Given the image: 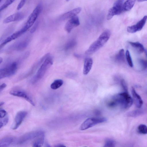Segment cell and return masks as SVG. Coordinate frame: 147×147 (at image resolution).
<instances>
[{"mask_svg": "<svg viewBox=\"0 0 147 147\" xmlns=\"http://www.w3.org/2000/svg\"><path fill=\"white\" fill-rule=\"evenodd\" d=\"M129 43L138 53H142L144 51L143 45L138 42H129Z\"/></svg>", "mask_w": 147, "mask_h": 147, "instance_id": "17", "label": "cell"}, {"mask_svg": "<svg viewBox=\"0 0 147 147\" xmlns=\"http://www.w3.org/2000/svg\"><path fill=\"white\" fill-rule=\"evenodd\" d=\"M144 113V111L142 109H138L128 112L127 115L129 117H136L143 115Z\"/></svg>", "mask_w": 147, "mask_h": 147, "instance_id": "19", "label": "cell"}, {"mask_svg": "<svg viewBox=\"0 0 147 147\" xmlns=\"http://www.w3.org/2000/svg\"><path fill=\"white\" fill-rule=\"evenodd\" d=\"M120 84L124 92H128L127 87L125 80L123 79H121L120 81Z\"/></svg>", "mask_w": 147, "mask_h": 147, "instance_id": "33", "label": "cell"}, {"mask_svg": "<svg viewBox=\"0 0 147 147\" xmlns=\"http://www.w3.org/2000/svg\"><path fill=\"white\" fill-rule=\"evenodd\" d=\"M81 9L80 7L75 8L62 15L59 19L61 20H64L76 16L80 12Z\"/></svg>", "mask_w": 147, "mask_h": 147, "instance_id": "10", "label": "cell"}, {"mask_svg": "<svg viewBox=\"0 0 147 147\" xmlns=\"http://www.w3.org/2000/svg\"><path fill=\"white\" fill-rule=\"evenodd\" d=\"M115 145V141L111 138H107L105 141L104 147H114Z\"/></svg>", "mask_w": 147, "mask_h": 147, "instance_id": "27", "label": "cell"}, {"mask_svg": "<svg viewBox=\"0 0 147 147\" xmlns=\"http://www.w3.org/2000/svg\"><path fill=\"white\" fill-rule=\"evenodd\" d=\"M55 146V147H65V146L62 144H57Z\"/></svg>", "mask_w": 147, "mask_h": 147, "instance_id": "39", "label": "cell"}, {"mask_svg": "<svg viewBox=\"0 0 147 147\" xmlns=\"http://www.w3.org/2000/svg\"><path fill=\"white\" fill-rule=\"evenodd\" d=\"M8 119L7 118H6L0 120V129L6 124L8 122Z\"/></svg>", "mask_w": 147, "mask_h": 147, "instance_id": "34", "label": "cell"}, {"mask_svg": "<svg viewBox=\"0 0 147 147\" xmlns=\"http://www.w3.org/2000/svg\"><path fill=\"white\" fill-rule=\"evenodd\" d=\"M45 133L43 131L34 140L33 144V147H40L43 144Z\"/></svg>", "mask_w": 147, "mask_h": 147, "instance_id": "14", "label": "cell"}, {"mask_svg": "<svg viewBox=\"0 0 147 147\" xmlns=\"http://www.w3.org/2000/svg\"><path fill=\"white\" fill-rule=\"evenodd\" d=\"M146 1L147 0H138V1L139 2H142Z\"/></svg>", "mask_w": 147, "mask_h": 147, "instance_id": "42", "label": "cell"}, {"mask_svg": "<svg viewBox=\"0 0 147 147\" xmlns=\"http://www.w3.org/2000/svg\"><path fill=\"white\" fill-rule=\"evenodd\" d=\"M4 104L3 102H0V107L3 105Z\"/></svg>", "mask_w": 147, "mask_h": 147, "instance_id": "41", "label": "cell"}, {"mask_svg": "<svg viewBox=\"0 0 147 147\" xmlns=\"http://www.w3.org/2000/svg\"><path fill=\"white\" fill-rule=\"evenodd\" d=\"M63 83V81L61 79H56L51 84L50 87L52 89L56 90L61 86Z\"/></svg>", "mask_w": 147, "mask_h": 147, "instance_id": "21", "label": "cell"}, {"mask_svg": "<svg viewBox=\"0 0 147 147\" xmlns=\"http://www.w3.org/2000/svg\"><path fill=\"white\" fill-rule=\"evenodd\" d=\"M139 63L142 69L144 70L146 68L147 62L145 60L140 59L139 60Z\"/></svg>", "mask_w": 147, "mask_h": 147, "instance_id": "32", "label": "cell"}, {"mask_svg": "<svg viewBox=\"0 0 147 147\" xmlns=\"http://www.w3.org/2000/svg\"><path fill=\"white\" fill-rule=\"evenodd\" d=\"M53 63V59L51 57H48L45 59L37 73L33 78L32 82L35 83L41 79L45 75L47 70Z\"/></svg>", "mask_w": 147, "mask_h": 147, "instance_id": "3", "label": "cell"}, {"mask_svg": "<svg viewBox=\"0 0 147 147\" xmlns=\"http://www.w3.org/2000/svg\"><path fill=\"white\" fill-rule=\"evenodd\" d=\"M127 31L128 32L131 33H134L138 31L135 24L128 26L127 28Z\"/></svg>", "mask_w": 147, "mask_h": 147, "instance_id": "31", "label": "cell"}, {"mask_svg": "<svg viewBox=\"0 0 147 147\" xmlns=\"http://www.w3.org/2000/svg\"><path fill=\"white\" fill-rule=\"evenodd\" d=\"M28 44V40H25L19 42L14 47V50L21 51L27 47Z\"/></svg>", "mask_w": 147, "mask_h": 147, "instance_id": "18", "label": "cell"}, {"mask_svg": "<svg viewBox=\"0 0 147 147\" xmlns=\"http://www.w3.org/2000/svg\"><path fill=\"white\" fill-rule=\"evenodd\" d=\"M136 0H127L123 5L124 10L129 11L133 7Z\"/></svg>", "mask_w": 147, "mask_h": 147, "instance_id": "20", "label": "cell"}, {"mask_svg": "<svg viewBox=\"0 0 147 147\" xmlns=\"http://www.w3.org/2000/svg\"><path fill=\"white\" fill-rule=\"evenodd\" d=\"M107 119L105 117L89 118L87 119L81 125L80 129L82 130L87 129L98 124L106 122Z\"/></svg>", "mask_w": 147, "mask_h": 147, "instance_id": "5", "label": "cell"}, {"mask_svg": "<svg viewBox=\"0 0 147 147\" xmlns=\"http://www.w3.org/2000/svg\"><path fill=\"white\" fill-rule=\"evenodd\" d=\"M7 114L6 111L4 110H0V118L4 117Z\"/></svg>", "mask_w": 147, "mask_h": 147, "instance_id": "37", "label": "cell"}, {"mask_svg": "<svg viewBox=\"0 0 147 147\" xmlns=\"http://www.w3.org/2000/svg\"><path fill=\"white\" fill-rule=\"evenodd\" d=\"M80 24L79 18L77 16H76L69 19L65 24V30L67 32L70 33L74 28Z\"/></svg>", "mask_w": 147, "mask_h": 147, "instance_id": "8", "label": "cell"}, {"mask_svg": "<svg viewBox=\"0 0 147 147\" xmlns=\"http://www.w3.org/2000/svg\"><path fill=\"white\" fill-rule=\"evenodd\" d=\"M138 131L139 133L145 134L147 133V128L146 125L143 124L140 125L138 127Z\"/></svg>", "mask_w": 147, "mask_h": 147, "instance_id": "26", "label": "cell"}, {"mask_svg": "<svg viewBox=\"0 0 147 147\" xmlns=\"http://www.w3.org/2000/svg\"><path fill=\"white\" fill-rule=\"evenodd\" d=\"M123 5V0H118L115 3L113 7L115 10L116 15L120 14L124 10Z\"/></svg>", "mask_w": 147, "mask_h": 147, "instance_id": "15", "label": "cell"}, {"mask_svg": "<svg viewBox=\"0 0 147 147\" xmlns=\"http://www.w3.org/2000/svg\"><path fill=\"white\" fill-rule=\"evenodd\" d=\"M27 115V112L24 111H20L16 114L14 119V123L12 127V129H16L19 127Z\"/></svg>", "mask_w": 147, "mask_h": 147, "instance_id": "9", "label": "cell"}, {"mask_svg": "<svg viewBox=\"0 0 147 147\" xmlns=\"http://www.w3.org/2000/svg\"><path fill=\"white\" fill-rule=\"evenodd\" d=\"M76 42L74 39H72L68 41L65 47V50H69L74 47L76 45Z\"/></svg>", "mask_w": 147, "mask_h": 147, "instance_id": "25", "label": "cell"}, {"mask_svg": "<svg viewBox=\"0 0 147 147\" xmlns=\"http://www.w3.org/2000/svg\"><path fill=\"white\" fill-rule=\"evenodd\" d=\"M42 131H35L26 133L19 138L18 143L19 144H22L28 141L35 139Z\"/></svg>", "mask_w": 147, "mask_h": 147, "instance_id": "6", "label": "cell"}, {"mask_svg": "<svg viewBox=\"0 0 147 147\" xmlns=\"http://www.w3.org/2000/svg\"><path fill=\"white\" fill-rule=\"evenodd\" d=\"M69 0H66V1H67V2H68V1H69Z\"/></svg>", "mask_w": 147, "mask_h": 147, "instance_id": "43", "label": "cell"}, {"mask_svg": "<svg viewBox=\"0 0 147 147\" xmlns=\"http://www.w3.org/2000/svg\"><path fill=\"white\" fill-rule=\"evenodd\" d=\"M38 22H35L33 25V26L30 30V32L31 33L34 32L36 30L38 26Z\"/></svg>", "mask_w": 147, "mask_h": 147, "instance_id": "36", "label": "cell"}, {"mask_svg": "<svg viewBox=\"0 0 147 147\" xmlns=\"http://www.w3.org/2000/svg\"><path fill=\"white\" fill-rule=\"evenodd\" d=\"M125 55L124 51L123 49H120L115 56L116 59L119 62H123L125 61Z\"/></svg>", "mask_w": 147, "mask_h": 147, "instance_id": "22", "label": "cell"}, {"mask_svg": "<svg viewBox=\"0 0 147 147\" xmlns=\"http://www.w3.org/2000/svg\"><path fill=\"white\" fill-rule=\"evenodd\" d=\"M147 16H146L135 24L138 31H140L142 29L145 24Z\"/></svg>", "mask_w": 147, "mask_h": 147, "instance_id": "24", "label": "cell"}, {"mask_svg": "<svg viewBox=\"0 0 147 147\" xmlns=\"http://www.w3.org/2000/svg\"><path fill=\"white\" fill-rule=\"evenodd\" d=\"M10 94L17 97L22 98L33 106H34V103L32 99L28 94L24 91L20 89H15L11 90L9 92Z\"/></svg>", "mask_w": 147, "mask_h": 147, "instance_id": "7", "label": "cell"}, {"mask_svg": "<svg viewBox=\"0 0 147 147\" xmlns=\"http://www.w3.org/2000/svg\"><path fill=\"white\" fill-rule=\"evenodd\" d=\"M42 9V5L40 3L38 4L29 16L25 25L22 28L24 32H26L33 25L41 11Z\"/></svg>", "mask_w": 147, "mask_h": 147, "instance_id": "4", "label": "cell"}, {"mask_svg": "<svg viewBox=\"0 0 147 147\" xmlns=\"http://www.w3.org/2000/svg\"><path fill=\"white\" fill-rule=\"evenodd\" d=\"M2 0H0V3L2 1Z\"/></svg>", "mask_w": 147, "mask_h": 147, "instance_id": "44", "label": "cell"}, {"mask_svg": "<svg viewBox=\"0 0 147 147\" xmlns=\"http://www.w3.org/2000/svg\"><path fill=\"white\" fill-rule=\"evenodd\" d=\"M26 0H21L17 7V9L19 10L22 8L24 5Z\"/></svg>", "mask_w": 147, "mask_h": 147, "instance_id": "35", "label": "cell"}, {"mask_svg": "<svg viewBox=\"0 0 147 147\" xmlns=\"http://www.w3.org/2000/svg\"><path fill=\"white\" fill-rule=\"evenodd\" d=\"M133 102L132 98L128 92H124L113 96L107 105L110 108L115 107L119 105L122 108L126 109L131 107Z\"/></svg>", "mask_w": 147, "mask_h": 147, "instance_id": "1", "label": "cell"}, {"mask_svg": "<svg viewBox=\"0 0 147 147\" xmlns=\"http://www.w3.org/2000/svg\"><path fill=\"white\" fill-rule=\"evenodd\" d=\"M125 55L127 61L128 65L130 67H132L133 66V63L129 51L128 50H127L126 51Z\"/></svg>", "mask_w": 147, "mask_h": 147, "instance_id": "29", "label": "cell"}, {"mask_svg": "<svg viewBox=\"0 0 147 147\" xmlns=\"http://www.w3.org/2000/svg\"><path fill=\"white\" fill-rule=\"evenodd\" d=\"M13 138L11 137H7L0 140V147L9 146L13 142Z\"/></svg>", "mask_w": 147, "mask_h": 147, "instance_id": "16", "label": "cell"}, {"mask_svg": "<svg viewBox=\"0 0 147 147\" xmlns=\"http://www.w3.org/2000/svg\"><path fill=\"white\" fill-rule=\"evenodd\" d=\"M24 17L23 14L20 12H18L9 16L3 21L4 23L6 24L12 22L20 21Z\"/></svg>", "mask_w": 147, "mask_h": 147, "instance_id": "11", "label": "cell"}, {"mask_svg": "<svg viewBox=\"0 0 147 147\" xmlns=\"http://www.w3.org/2000/svg\"><path fill=\"white\" fill-rule=\"evenodd\" d=\"M7 86L5 83H3L0 85V92H1Z\"/></svg>", "mask_w": 147, "mask_h": 147, "instance_id": "38", "label": "cell"}, {"mask_svg": "<svg viewBox=\"0 0 147 147\" xmlns=\"http://www.w3.org/2000/svg\"><path fill=\"white\" fill-rule=\"evenodd\" d=\"M131 90L133 97V100L135 106L138 108H140L143 104V100L140 96L136 92L134 87H131Z\"/></svg>", "mask_w": 147, "mask_h": 147, "instance_id": "12", "label": "cell"}, {"mask_svg": "<svg viewBox=\"0 0 147 147\" xmlns=\"http://www.w3.org/2000/svg\"><path fill=\"white\" fill-rule=\"evenodd\" d=\"M15 0H6L0 7V12L11 4Z\"/></svg>", "mask_w": 147, "mask_h": 147, "instance_id": "28", "label": "cell"}, {"mask_svg": "<svg viewBox=\"0 0 147 147\" xmlns=\"http://www.w3.org/2000/svg\"><path fill=\"white\" fill-rule=\"evenodd\" d=\"M11 76L7 67L0 69V79Z\"/></svg>", "mask_w": 147, "mask_h": 147, "instance_id": "23", "label": "cell"}, {"mask_svg": "<svg viewBox=\"0 0 147 147\" xmlns=\"http://www.w3.org/2000/svg\"><path fill=\"white\" fill-rule=\"evenodd\" d=\"M93 64V60L90 57L86 58L84 60L83 69V73L87 75L90 70Z\"/></svg>", "mask_w": 147, "mask_h": 147, "instance_id": "13", "label": "cell"}, {"mask_svg": "<svg viewBox=\"0 0 147 147\" xmlns=\"http://www.w3.org/2000/svg\"><path fill=\"white\" fill-rule=\"evenodd\" d=\"M115 15H116V11L114 8L113 7L109 10L107 16L108 20L111 19Z\"/></svg>", "mask_w": 147, "mask_h": 147, "instance_id": "30", "label": "cell"}, {"mask_svg": "<svg viewBox=\"0 0 147 147\" xmlns=\"http://www.w3.org/2000/svg\"><path fill=\"white\" fill-rule=\"evenodd\" d=\"M3 61V59L2 57H0V64Z\"/></svg>", "mask_w": 147, "mask_h": 147, "instance_id": "40", "label": "cell"}, {"mask_svg": "<svg viewBox=\"0 0 147 147\" xmlns=\"http://www.w3.org/2000/svg\"><path fill=\"white\" fill-rule=\"evenodd\" d=\"M110 35V32L108 30L103 32L97 40L90 45L86 51V54L90 55L98 50L108 41Z\"/></svg>", "mask_w": 147, "mask_h": 147, "instance_id": "2", "label": "cell"}]
</instances>
